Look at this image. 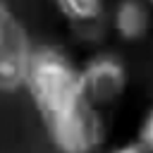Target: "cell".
I'll return each mask as SVG.
<instances>
[{
    "label": "cell",
    "instance_id": "obj_5",
    "mask_svg": "<svg viewBox=\"0 0 153 153\" xmlns=\"http://www.w3.org/2000/svg\"><path fill=\"white\" fill-rule=\"evenodd\" d=\"M112 24L122 41H141L151 31L153 19L143 0H120Z\"/></svg>",
    "mask_w": 153,
    "mask_h": 153
},
{
    "label": "cell",
    "instance_id": "obj_8",
    "mask_svg": "<svg viewBox=\"0 0 153 153\" xmlns=\"http://www.w3.org/2000/svg\"><path fill=\"white\" fill-rule=\"evenodd\" d=\"M108 153H148L136 139L134 141H129V143H122V146H115L112 151H108Z\"/></svg>",
    "mask_w": 153,
    "mask_h": 153
},
{
    "label": "cell",
    "instance_id": "obj_9",
    "mask_svg": "<svg viewBox=\"0 0 153 153\" xmlns=\"http://www.w3.org/2000/svg\"><path fill=\"white\" fill-rule=\"evenodd\" d=\"M151 29H153V24H151Z\"/></svg>",
    "mask_w": 153,
    "mask_h": 153
},
{
    "label": "cell",
    "instance_id": "obj_3",
    "mask_svg": "<svg viewBox=\"0 0 153 153\" xmlns=\"http://www.w3.org/2000/svg\"><path fill=\"white\" fill-rule=\"evenodd\" d=\"M31 53L33 48L26 29L0 0V91H17L24 86Z\"/></svg>",
    "mask_w": 153,
    "mask_h": 153
},
{
    "label": "cell",
    "instance_id": "obj_7",
    "mask_svg": "<svg viewBox=\"0 0 153 153\" xmlns=\"http://www.w3.org/2000/svg\"><path fill=\"white\" fill-rule=\"evenodd\" d=\"M136 141L148 151V153H153V108L146 112V117L141 120V124H139V131H136Z\"/></svg>",
    "mask_w": 153,
    "mask_h": 153
},
{
    "label": "cell",
    "instance_id": "obj_6",
    "mask_svg": "<svg viewBox=\"0 0 153 153\" xmlns=\"http://www.w3.org/2000/svg\"><path fill=\"white\" fill-rule=\"evenodd\" d=\"M60 12L74 24H93L103 17L105 0H55Z\"/></svg>",
    "mask_w": 153,
    "mask_h": 153
},
{
    "label": "cell",
    "instance_id": "obj_4",
    "mask_svg": "<svg viewBox=\"0 0 153 153\" xmlns=\"http://www.w3.org/2000/svg\"><path fill=\"white\" fill-rule=\"evenodd\" d=\"M81 91L98 110L120 100L127 88V67L112 55H98L79 69Z\"/></svg>",
    "mask_w": 153,
    "mask_h": 153
},
{
    "label": "cell",
    "instance_id": "obj_10",
    "mask_svg": "<svg viewBox=\"0 0 153 153\" xmlns=\"http://www.w3.org/2000/svg\"><path fill=\"white\" fill-rule=\"evenodd\" d=\"M148 2H153V0H148Z\"/></svg>",
    "mask_w": 153,
    "mask_h": 153
},
{
    "label": "cell",
    "instance_id": "obj_1",
    "mask_svg": "<svg viewBox=\"0 0 153 153\" xmlns=\"http://www.w3.org/2000/svg\"><path fill=\"white\" fill-rule=\"evenodd\" d=\"M22 88L29 91L41 120H48L81 93L79 67L57 48H33Z\"/></svg>",
    "mask_w": 153,
    "mask_h": 153
},
{
    "label": "cell",
    "instance_id": "obj_2",
    "mask_svg": "<svg viewBox=\"0 0 153 153\" xmlns=\"http://www.w3.org/2000/svg\"><path fill=\"white\" fill-rule=\"evenodd\" d=\"M53 146L60 153H96L105 141V122L84 91L60 112L43 120Z\"/></svg>",
    "mask_w": 153,
    "mask_h": 153
}]
</instances>
